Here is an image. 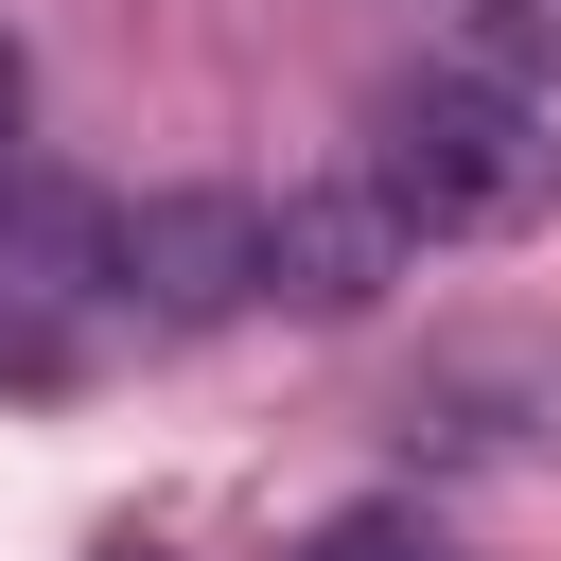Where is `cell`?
Returning a JSON list of instances; mask_svg holds the SVG:
<instances>
[{
	"label": "cell",
	"instance_id": "cell-4",
	"mask_svg": "<svg viewBox=\"0 0 561 561\" xmlns=\"http://www.w3.org/2000/svg\"><path fill=\"white\" fill-rule=\"evenodd\" d=\"M0 298L18 316H88L105 298V193L53 158H0Z\"/></svg>",
	"mask_w": 561,
	"mask_h": 561
},
{
	"label": "cell",
	"instance_id": "cell-6",
	"mask_svg": "<svg viewBox=\"0 0 561 561\" xmlns=\"http://www.w3.org/2000/svg\"><path fill=\"white\" fill-rule=\"evenodd\" d=\"M18 140H35V53L0 35V158H18Z\"/></svg>",
	"mask_w": 561,
	"mask_h": 561
},
{
	"label": "cell",
	"instance_id": "cell-5",
	"mask_svg": "<svg viewBox=\"0 0 561 561\" xmlns=\"http://www.w3.org/2000/svg\"><path fill=\"white\" fill-rule=\"evenodd\" d=\"M298 561H438V526H421V508H333Z\"/></svg>",
	"mask_w": 561,
	"mask_h": 561
},
{
	"label": "cell",
	"instance_id": "cell-2",
	"mask_svg": "<svg viewBox=\"0 0 561 561\" xmlns=\"http://www.w3.org/2000/svg\"><path fill=\"white\" fill-rule=\"evenodd\" d=\"M105 298L158 333H228L263 316V193H105Z\"/></svg>",
	"mask_w": 561,
	"mask_h": 561
},
{
	"label": "cell",
	"instance_id": "cell-1",
	"mask_svg": "<svg viewBox=\"0 0 561 561\" xmlns=\"http://www.w3.org/2000/svg\"><path fill=\"white\" fill-rule=\"evenodd\" d=\"M368 210L403 228V245H508L543 193H561V140H543V105L526 88H491V70H403L386 88V123H368Z\"/></svg>",
	"mask_w": 561,
	"mask_h": 561
},
{
	"label": "cell",
	"instance_id": "cell-3",
	"mask_svg": "<svg viewBox=\"0 0 561 561\" xmlns=\"http://www.w3.org/2000/svg\"><path fill=\"white\" fill-rule=\"evenodd\" d=\"M386 280H403V228L368 210V175H316V193H280V210H263V298L351 316V298H386Z\"/></svg>",
	"mask_w": 561,
	"mask_h": 561
}]
</instances>
